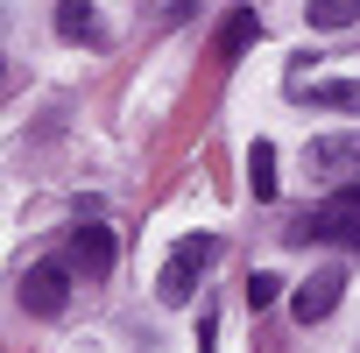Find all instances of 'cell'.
<instances>
[{
    "instance_id": "cell-12",
    "label": "cell",
    "mask_w": 360,
    "mask_h": 353,
    "mask_svg": "<svg viewBox=\"0 0 360 353\" xmlns=\"http://www.w3.org/2000/svg\"><path fill=\"white\" fill-rule=\"evenodd\" d=\"M276 297H283V276H269V269H255V276H248V311H269Z\"/></svg>"
},
{
    "instance_id": "cell-3",
    "label": "cell",
    "mask_w": 360,
    "mask_h": 353,
    "mask_svg": "<svg viewBox=\"0 0 360 353\" xmlns=\"http://www.w3.org/2000/svg\"><path fill=\"white\" fill-rule=\"evenodd\" d=\"M64 304H71V262H36L22 276V311L29 318H64Z\"/></svg>"
},
{
    "instance_id": "cell-1",
    "label": "cell",
    "mask_w": 360,
    "mask_h": 353,
    "mask_svg": "<svg viewBox=\"0 0 360 353\" xmlns=\"http://www.w3.org/2000/svg\"><path fill=\"white\" fill-rule=\"evenodd\" d=\"M219 262V233H184L169 248V262H162V276H155V297L169 304V311H184L191 297H198V276Z\"/></svg>"
},
{
    "instance_id": "cell-11",
    "label": "cell",
    "mask_w": 360,
    "mask_h": 353,
    "mask_svg": "<svg viewBox=\"0 0 360 353\" xmlns=\"http://www.w3.org/2000/svg\"><path fill=\"white\" fill-rule=\"evenodd\" d=\"M311 106H360V78H318Z\"/></svg>"
},
{
    "instance_id": "cell-7",
    "label": "cell",
    "mask_w": 360,
    "mask_h": 353,
    "mask_svg": "<svg viewBox=\"0 0 360 353\" xmlns=\"http://www.w3.org/2000/svg\"><path fill=\"white\" fill-rule=\"evenodd\" d=\"M255 36H262V15H255V8H240V15H226V22H219L212 57H226V64H233V57H248V50H255Z\"/></svg>"
},
{
    "instance_id": "cell-8",
    "label": "cell",
    "mask_w": 360,
    "mask_h": 353,
    "mask_svg": "<svg viewBox=\"0 0 360 353\" xmlns=\"http://www.w3.org/2000/svg\"><path fill=\"white\" fill-rule=\"evenodd\" d=\"M57 36L64 43H99L106 29H99V15L85 8V0H57Z\"/></svg>"
},
{
    "instance_id": "cell-2",
    "label": "cell",
    "mask_w": 360,
    "mask_h": 353,
    "mask_svg": "<svg viewBox=\"0 0 360 353\" xmlns=\"http://www.w3.org/2000/svg\"><path fill=\"white\" fill-rule=\"evenodd\" d=\"M290 240H339V248H360V184H339L318 212H304L290 226Z\"/></svg>"
},
{
    "instance_id": "cell-4",
    "label": "cell",
    "mask_w": 360,
    "mask_h": 353,
    "mask_svg": "<svg viewBox=\"0 0 360 353\" xmlns=\"http://www.w3.org/2000/svg\"><path fill=\"white\" fill-rule=\"evenodd\" d=\"M339 297H346V276H339V269H318L311 283H297L290 311H297V325H318V318H332V311H339Z\"/></svg>"
},
{
    "instance_id": "cell-9",
    "label": "cell",
    "mask_w": 360,
    "mask_h": 353,
    "mask_svg": "<svg viewBox=\"0 0 360 353\" xmlns=\"http://www.w3.org/2000/svg\"><path fill=\"white\" fill-rule=\"evenodd\" d=\"M304 22L325 29V36H332V29H353V22H360V0H304Z\"/></svg>"
},
{
    "instance_id": "cell-10",
    "label": "cell",
    "mask_w": 360,
    "mask_h": 353,
    "mask_svg": "<svg viewBox=\"0 0 360 353\" xmlns=\"http://www.w3.org/2000/svg\"><path fill=\"white\" fill-rule=\"evenodd\" d=\"M248 184H255V198H276V148L269 141L248 148Z\"/></svg>"
},
{
    "instance_id": "cell-5",
    "label": "cell",
    "mask_w": 360,
    "mask_h": 353,
    "mask_svg": "<svg viewBox=\"0 0 360 353\" xmlns=\"http://www.w3.org/2000/svg\"><path fill=\"white\" fill-rule=\"evenodd\" d=\"M64 262H71L85 283H99V276L113 269V233H106V226H71V248H64Z\"/></svg>"
},
{
    "instance_id": "cell-6",
    "label": "cell",
    "mask_w": 360,
    "mask_h": 353,
    "mask_svg": "<svg viewBox=\"0 0 360 353\" xmlns=\"http://www.w3.org/2000/svg\"><path fill=\"white\" fill-rule=\"evenodd\" d=\"M304 162H311L318 176H353V169H360V134H318V141L304 148Z\"/></svg>"
}]
</instances>
